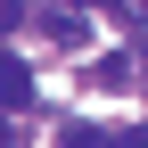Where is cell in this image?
Returning <instances> with one entry per match:
<instances>
[{
	"label": "cell",
	"mask_w": 148,
	"mask_h": 148,
	"mask_svg": "<svg viewBox=\"0 0 148 148\" xmlns=\"http://www.w3.org/2000/svg\"><path fill=\"white\" fill-rule=\"evenodd\" d=\"M0 107H8V115H16V107H33V66L16 58V49H0Z\"/></svg>",
	"instance_id": "1"
},
{
	"label": "cell",
	"mask_w": 148,
	"mask_h": 148,
	"mask_svg": "<svg viewBox=\"0 0 148 148\" xmlns=\"http://www.w3.org/2000/svg\"><path fill=\"white\" fill-rule=\"evenodd\" d=\"M90 82H99V90H123V82H132V58H123V49H107V58L90 66Z\"/></svg>",
	"instance_id": "2"
},
{
	"label": "cell",
	"mask_w": 148,
	"mask_h": 148,
	"mask_svg": "<svg viewBox=\"0 0 148 148\" xmlns=\"http://www.w3.org/2000/svg\"><path fill=\"white\" fill-rule=\"evenodd\" d=\"M58 148H115V132H99V123H66Z\"/></svg>",
	"instance_id": "3"
},
{
	"label": "cell",
	"mask_w": 148,
	"mask_h": 148,
	"mask_svg": "<svg viewBox=\"0 0 148 148\" xmlns=\"http://www.w3.org/2000/svg\"><path fill=\"white\" fill-rule=\"evenodd\" d=\"M49 33H58V41H66V49H82V41H90V25H82V16H66V8H58V16H49Z\"/></svg>",
	"instance_id": "4"
},
{
	"label": "cell",
	"mask_w": 148,
	"mask_h": 148,
	"mask_svg": "<svg viewBox=\"0 0 148 148\" xmlns=\"http://www.w3.org/2000/svg\"><path fill=\"white\" fill-rule=\"evenodd\" d=\"M0 148H16V115H0Z\"/></svg>",
	"instance_id": "5"
},
{
	"label": "cell",
	"mask_w": 148,
	"mask_h": 148,
	"mask_svg": "<svg viewBox=\"0 0 148 148\" xmlns=\"http://www.w3.org/2000/svg\"><path fill=\"white\" fill-rule=\"evenodd\" d=\"M115 148H148V132H115Z\"/></svg>",
	"instance_id": "6"
}]
</instances>
